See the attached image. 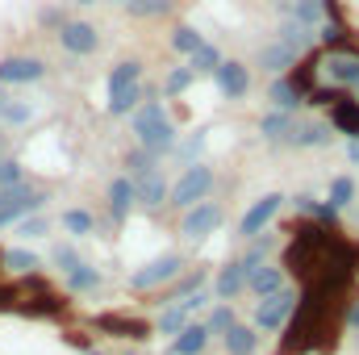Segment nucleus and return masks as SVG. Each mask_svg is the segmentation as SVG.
I'll use <instances>...</instances> for the list:
<instances>
[{"instance_id":"1","label":"nucleus","mask_w":359,"mask_h":355,"mask_svg":"<svg viewBox=\"0 0 359 355\" xmlns=\"http://www.w3.org/2000/svg\"><path fill=\"white\" fill-rule=\"evenodd\" d=\"M134 134H138V147L151 155L176 151V126L159 100H147L142 109H134Z\"/></svg>"},{"instance_id":"2","label":"nucleus","mask_w":359,"mask_h":355,"mask_svg":"<svg viewBox=\"0 0 359 355\" xmlns=\"http://www.w3.org/2000/svg\"><path fill=\"white\" fill-rule=\"evenodd\" d=\"M42 192H34V188H25V184H13V188H0V226H8V222H21L25 213H34V209H42Z\"/></svg>"},{"instance_id":"3","label":"nucleus","mask_w":359,"mask_h":355,"mask_svg":"<svg viewBox=\"0 0 359 355\" xmlns=\"http://www.w3.org/2000/svg\"><path fill=\"white\" fill-rule=\"evenodd\" d=\"M213 188V172L209 168H201V163H192L184 176H180V184L172 188V205L176 209H192V205H201L205 201V192Z\"/></svg>"},{"instance_id":"4","label":"nucleus","mask_w":359,"mask_h":355,"mask_svg":"<svg viewBox=\"0 0 359 355\" xmlns=\"http://www.w3.org/2000/svg\"><path fill=\"white\" fill-rule=\"evenodd\" d=\"M292 309H297V293H288V288H280V293H271V297H259L255 326H259V330H280Z\"/></svg>"},{"instance_id":"5","label":"nucleus","mask_w":359,"mask_h":355,"mask_svg":"<svg viewBox=\"0 0 359 355\" xmlns=\"http://www.w3.org/2000/svg\"><path fill=\"white\" fill-rule=\"evenodd\" d=\"M176 276H180V255H163V260H151L147 267H138V272L130 276V288L147 293V288H159V284H168V280H176Z\"/></svg>"},{"instance_id":"6","label":"nucleus","mask_w":359,"mask_h":355,"mask_svg":"<svg viewBox=\"0 0 359 355\" xmlns=\"http://www.w3.org/2000/svg\"><path fill=\"white\" fill-rule=\"evenodd\" d=\"M205 301H209L205 293H188V297L172 301V305H168V309L159 314V330H163V335H180V330L188 326V318H192V314H196V309H201Z\"/></svg>"},{"instance_id":"7","label":"nucleus","mask_w":359,"mask_h":355,"mask_svg":"<svg viewBox=\"0 0 359 355\" xmlns=\"http://www.w3.org/2000/svg\"><path fill=\"white\" fill-rule=\"evenodd\" d=\"M217 226H222V209L209 205V201H201V205H192V209L184 213L180 234H184V239H205V234H213Z\"/></svg>"},{"instance_id":"8","label":"nucleus","mask_w":359,"mask_h":355,"mask_svg":"<svg viewBox=\"0 0 359 355\" xmlns=\"http://www.w3.org/2000/svg\"><path fill=\"white\" fill-rule=\"evenodd\" d=\"M42 76H46V63L29 59V55H17V59L0 63V84H38Z\"/></svg>"},{"instance_id":"9","label":"nucleus","mask_w":359,"mask_h":355,"mask_svg":"<svg viewBox=\"0 0 359 355\" xmlns=\"http://www.w3.org/2000/svg\"><path fill=\"white\" fill-rule=\"evenodd\" d=\"M59 42H63V51H72V55H92V51L100 46V34H96V25H88V21H63Z\"/></svg>"},{"instance_id":"10","label":"nucleus","mask_w":359,"mask_h":355,"mask_svg":"<svg viewBox=\"0 0 359 355\" xmlns=\"http://www.w3.org/2000/svg\"><path fill=\"white\" fill-rule=\"evenodd\" d=\"M280 201H284V196H276V192H268V196H259V201H255V205L247 209V217H243L238 234H243V239H259V234H264V226H268L271 217H276Z\"/></svg>"},{"instance_id":"11","label":"nucleus","mask_w":359,"mask_h":355,"mask_svg":"<svg viewBox=\"0 0 359 355\" xmlns=\"http://www.w3.org/2000/svg\"><path fill=\"white\" fill-rule=\"evenodd\" d=\"M213 76H217V88L226 92L230 100L247 96V88H251V76H247V67H243V63H234V59H230V63H217V72H213Z\"/></svg>"},{"instance_id":"12","label":"nucleus","mask_w":359,"mask_h":355,"mask_svg":"<svg viewBox=\"0 0 359 355\" xmlns=\"http://www.w3.org/2000/svg\"><path fill=\"white\" fill-rule=\"evenodd\" d=\"M322 76L334 80V84L359 88V59H351V55H330V59L322 63Z\"/></svg>"},{"instance_id":"13","label":"nucleus","mask_w":359,"mask_h":355,"mask_svg":"<svg viewBox=\"0 0 359 355\" xmlns=\"http://www.w3.org/2000/svg\"><path fill=\"white\" fill-rule=\"evenodd\" d=\"M134 192H138V201L147 205V209H159L168 196H172V188H168V180L159 176V172H151V176L134 180Z\"/></svg>"},{"instance_id":"14","label":"nucleus","mask_w":359,"mask_h":355,"mask_svg":"<svg viewBox=\"0 0 359 355\" xmlns=\"http://www.w3.org/2000/svg\"><path fill=\"white\" fill-rule=\"evenodd\" d=\"M138 201V192H134V180L130 176H117L113 184H109V209H113V217L121 222L126 213H130V205Z\"/></svg>"},{"instance_id":"15","label":"nucleus","mask_w":359,"mask_h":355,"mask_svg":"<svg viewBox=\"0 0 359 355\" xmlns=\"http://www.w3.org/2000/svg\"><path fill=\"white\" fill-rule=\"evenodd\" d=\"M247 284V264L238 260V264H226L217 272V284H213V293L222 297V301H234V293Z\"/></svg>"},{"instance_id":"16","label":"nucleus","mask_w":359,"mask_h":355,"mask_svg":"<svg viewBox=\"0 0 359 355\" xmlns=\"http://www.w3.org/2000/svg\"><path fill=\"white\" fill-rule=\"evenodd\" d=\"M222 339H226V355H255V347H259V335L251 326H238V322Z\"/></svg>"},{"instance_id":"17","label":"nucleus","mask_w":359,"mask_h":355,"mask_svg":"<svg viewBox=\"0 0 359 355\" xmlns=\"http://www.w3.org/2000/svg\"><path fill=\"white\" fill-rule=\"evenodd\" d=\"M205 343H209V330H205L201 322H188V326L180 330V339L172 343V351L176 355H201L205 351Z\"/></svg>"},{"instance_id":"18","label":"nucleus","mask_w":359,"mask_h":355,"mask_svg":"<svg viewBox=\"0 0 359 355\" xmlns=\"http://www.w3.org/2000/svg\"><path fill=\"white\" fill-rule=\"evenodd\" d=\"M288 142H292V147H326V142H330V126H322V121L292 126V130H288Z\"/></svg>"},{"instance_id":"19","label":"nucleus","mask_w":359,"mask_h":355,"mask_svg":"<svg viewBox=\"0 0 359 355\" xmlns=\"http://www.w3.org/2000/svg\"><path fill=\"white\" fill-rule=\"evenodd\" d=\"M247 284H251L259 297H271V293H280V288H284V276H280L276 267L259 264V267H251V272H247Z\"/></svg>"},{"instance_id":"20","label":"nucleus","mask_w":359,"mask_h":355,"mask_svg":"<svg viewBox=\"0 0 359 355\" xmlns=\"http://www.w3.org/2000/svg\"><path fill=\"white\" fill-rule=\"evenodd\" d=\"M259 63H264L268 72H288V67L297 63V55H292L284 42H271V46H264V51H259Z\"/></svg>"},{"instance_id":"21","label":"nucleus","mask_w":359,"mask_h":355,"mask_svg":"<svg viewBox=\"0 0 359 355\" xmlns=\"http://www.w3.org/2000/svg\"><path fill=\"white\" fill-rule=\"evenodd\" d=\"M138 80H142V63H134V59H130V63H117V67L109 72V92L134 88Z\"/></svg>"},{"instance_id":"22","label":"nucleus","mask_w":359,"mask_h":355,"mask_svg":"<svg viewBox=\"0 0 359 355\" xmlns=\"http://www.w3.org/2000/svg\"><path fill=\"white\" fill-rule=\"evenodd\" d=\"M268 96L276 100V109H280V113H288V109H297V105H301V88H297L292 80H276Z\"/></svg>"},{"instance_id":"23","label":"nucleus","mask_w":359,"mask_h":355,"mask_svg":"<svg viewBox=\"0 0 359 355\" xmlns=\"http://www.w3.org/2000/svg\"><path fill=\"white\" fill-rule=\"evenodd\" d=\"M280 34H284L280 42H284V46H288L292 55H301V51H305V46L313 42V34H309V29H305L301 21H284V29H280Z\"/></svg>"},{"instance_id":"24","label":"nucleus","mask_w":359,"mask_h":355,"mask_svg":"<svg viewBox=\"0 0 359 355\" xmlns=\"http://www.w3.org/2000/svg\"><path fill=\"white\" fill-rule=\"evenodd\" d=\"M96 284H100V272L88 267V264H80V267L67 272V288H72V293H92Z\"/></svg>"},{"instance_id":"25","label":"nucleus","mask_w":359,"mask_h":355,"mask_svg":"<svg viewBox=\"0 0 359 355\" xmlns=\"http://www.w3.org/2000/svg\"><path fill=\"white\" fill-rule=\"evenodd\" d=\"M138 96H142L138 84H134V88H121V92H109V113H117V117H121V113H130V109L138 105Z\"/></svg>"},{"instance_id":"26","label":"nucleus","mask_w":359,"mask_h":355,"mask_svg":"<svg viewBox=\"0 0 359 355\" xmlns=\"http://www.w3.org/2000/svg\"><path fill=\"white\" fill-rule=\"evenodd\" d=\"M217 63H222V55H217L209 42H201V46L192 51V76H196V72H217Z\"/></svg>"},{"instance_id":"27","label":"nucleus","mask_w":359,"mask_h":355,"mask_svg":"<svg viewBox=\"0 0 359 355\" xmlns=\"http://www.w3.org/2000/svg\"><path fill=\"white\" fill-rule=\"evenodd\" d=\"M168 8H172V0H126V13L130 17H159Z\"/></svg>"},{"instance_id":"28","label":"nucleus","mask_w":359,"mask_h":355,"mask_svg":"<svg viewBox=\"0 0 359 355\" xmlns=\"http://www.w3.org/2000/svg\"><path fill=\"white\" fill-rule=\"evenodd\" d=\"M334 126H339L343 134L359 138V105H339V109H334Z\"/></svg>"},{"instance_id":"29","label":"nucleus","mask_w":359,"mask_h":355,"mask_svg":"<svg viewBox=\"0 0 359 355\" xmlns=\"http://www.w3.org/2000/svg\"><path fill=\"white\" fill-rule=\"evenodd\" d=\"M63 230L76 234V239H80V234H92V213H84V209H67V213H63Z\"/></svg>"},{"instance_id":"30","label":"nucleus","mask_w":359,"mask_h":355,"mask_svg":"<svg viewBox=\"0 0 359 355\" xmlns=\"http://www.w3.org/2000/svg\"><path fill=\"white\" fill-rule=\"evenodd\" d=\"M297 209L309 213V217H322V222H334V217H339L334 205H322V201H313V196H297Z\"/></svg>"},{"instance_id":"31","label":"nucleus","mask_w":359,"mask_h":355,"mask_svg":"<svg viewBox=\"0 0 359 355\" xmlns=\"http://www.w3.org/2000/svg\"><path fill=\"white\" fill-rule=\"evenodd\" d=\"M126 168H130V180H142L155 172V155L151 151H134L130 159H126Z\"/></svg>"},{"instance_id":"32","label":"nucleus","mask_w":359,"mask_h":355,"mask_svg":"<svg viewBox=\"0 0 359 355\" xmlns=\"http://www.w3.org/2000/svg\"><path fill=\"white\" fill-rule=\"evenodd\" d=\"M351 196H355V180L351 176H339L334 184H330V205H334V209L351 205Z\"/></svg>"},{"instance_id":"33","label":"nucleus","mask_w":359,"mask_h":355,"mask_svg":"<svg viewBox=\"0 0 359 355\" xmlns=\"http://www.w3.org/2000/svg\"><path fill=\"white\" fill-rule=\"evenodd\" d=\"M230 326H234V309H230V305H217V309L209 314V322H205L209 335H226Z\"/></svg>"},{"instance_id":"34","label":"nucleus","mask_w":359,"mask_h":355,"mask_svg":"<svg viewBox=\"0 0 359 355\" xmlns=\"http://www.w3.org/2000/svg\"><path fill=\"white\" fill-rule=\"evenodd\" d=\"M259 130H264V138H280V134L292 130V117H288V113H268V117L259 121Z\"/></svg>"},{"instance_id":"35","label":"nucleus","mask_w":359,"mask_h":355,"mask_svg":"<svg viewBox=\"0 0 359 355\" xmlns=\"http://www.w3.org/2000/svg\"><path fill=\"white\" fill-rule=\"evenodd\" d=\"M322 8H326L322 0H297V4H292V21H301V25H313V21L322 17Z\"/></svg>"},{"instance_id":"36","label":"nucleus","mask_w":359,"mask_h":355,"mask_svg":"<svg viewBox=\"0 0 359 355\" xmlns=\"http://www.w3.org/2000/svg\"><path fill=\"white\" fill-rule=\"evenodd\" d=\"M201 42H205V38H201V34H196L192 25H180L176 34H172V46H176V51H184V55H192V51H196Z\"/></svg>"},{"instance_id":"37","label":"nucleus","mask_w":359,"mask_h":355,"mask_svg":"<svg viewBox=\"0 0 359 355\" xmlns=\"http://www.w3.org/2000/svg\"><path fill=\"white\" fill-rule=\"evenodd\" d=\"M29 117H34V105H25V100H17V105L8 100V105H4V113H0V121H4V126H21V121H29Z\"/></svg>"},{"instance_id":"38","label":"nucleus","mask_w":359,"mask_h":355,"mask_svg":"<svg viewBox=\"0 0 359 355\" xmlns=\"http://www.w3.org/2000/svg\"><path fill=\"white\" fill-rule=\"evenodd\" d=\"M188 84H192V67H176V72L163 80V92H168V96H180Z\"/></svg>"},{"instance_id":"39","label":"nucleus","mask_w":359,"mask_h":355,"mask_svg":"<svg viewBox=\"0 0 359 355\" xmlns=\"http://www.w3.org/2000/svg\"><path fill=\"white\" fill-rule=\"evenodd\" d=\"M4 264L13 267V272H34V267H38V255L17 247V251H8V255H4Z\"/></svg>"},{"instance_id":"40","label":"nucleus","mask_w":359,"mask_h":355,"mask_svg":"<svg viewBox=\"0 0 359 355\" xmlns=\"http://www.w3.org/2000/svg\"><path fill=\"white\" fill-rule=\"evenodd\" d=\"M21 184V163L17 159H0V188H13Z\"/></svg>"},{"instance_id":"41","label":"nucleus","mask_w":359,"mask_h":355,"mask_svg":"<svg viewBox=\"0 0 359 355\" xmlns=\"http://www.w3.org/2000/svg\"><path fill=\"white\" fill-rule=\"evenodd\" d=\"M17 234H21V239H42V234H46V217H25V222L17 226Z\"/></svg>"},{"instance_id":"42","label":"nucleus","mask_w":359,"mask_h":355,"mask_svg":"<svg viewBox=\"0 0 359 355\" xmlns=\"http://www.w3.org/2000/svg\"><path fill=\"white\" fill-rule=\"evenodd\" d=\"M55 264L63 267V272H72V267H80V255L72 247H55Z\"/></svg>"},{"instance_id":"43","label":"nucleus","mask_w":359,"mask_h":355,"mask_svg":"<svg viewBox=\"0 0 359 355\" xmlns=\"http://www.w3.org/2000/svg\"><path fill=\"white\" fill-rule=\"evenodd\" d=\"M201 147H205V138H201V134H192V138L180 147V155H184V159H196V155H201Z\"/></svg>"},{"instance_id":"44","label":"nucleus","mask_w":359,"mask_h":355,"mask_svg":"<svg viewBox=\"0 0 359 355\" xmlns=\"http://www.w3.org/2000/svg\"><path fill=\"white\" fill-rule=\"evenodd\" d=\"M347 159H351V163H359V138H351V147H347Z\"/></svg>"},{"instance_id":"45","label":"nucleus","mask_w":359,"mask_h":355,"mask_svg":"<svg viewBox=\"0 0 359 355\" xmlns=\"http://www.w3.org/2000/svg\"><path fill=\"white\" fill-rule=\"evenodd\" d=\"M351 326H355V330H359V305H355V309H351Z\"/></svg>"},{"instance_id":"46","label":"nucleus","mask_w":359,"mask_h":355,"mask_svg":"<svg viewBox=\"0 0 359 355\" xmlns=\"http://www.w3.org/2000/svg\"><path fill=\"white\" fill-rule=\"evenodd\" d=\"M4 105H8V96H0V113H4Z\"/></svg>"},{"instance_id":"47","label":"nucleus","mask_w":359,"mask_h":355,"mask_svg":"<svg viewBox=\"0 0 359 355\" xmlns=\"http://www.w3.org/2000/svg\"><path fill=\"white\" fill-rule=\"evenodd\" d=\"M80 4H96V0H80Z\"/></svg>"}]
</instances>
